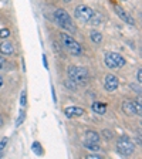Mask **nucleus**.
I'll return each mask as SVG.
<instances>
[{
  "label": "nucleus",
  "instance_id": "f257e3e1",
  "mask_svg": "<svg viewBox=\"0 0 142 159\" xmlns=\"http://www.w3.org/2000/svg\"><path fill=\"white\" fill-rule=\"evenodd\" d=\"M54 20H56V23L60 27H63L68 33H76V26H74L73 20H71L70 14L64 9H57L54 11Z\"/></svg>",
  "mask_w": 142,
  "mask_h": 159
},
{
  "label": "nucleus",
  "instance_id": "f03ea898",
  "mask_svg": "<svg viewBox=\"0 0 142 159\" xmlns=\"http://www.w3.org/2000/svg\"><path fill=\"white\" fill-rule=\"evenodd\" d=\"M68 78L73 80L76 84L84 85L88 83V70L85 67H77V66H71L68 67Z\"/></svg>",
  "mask_w": 142,
  "mask_h": 159
},
{
  "label": "nucleus",
  "instance_id": "7ed1b4c3",
  "mask_svg": "<svg viewBox=\"0 0 142 159\" xmlns=\"http://www.w3.org/2000/svg\"><path fill=\"white\" fill-rule=\"evenodd\" d=\"M61 41H63V46L68 50V53L71 54V56H76V57L77 56H81L83 48H81V46H80L78 41H77V40H74L73 37L70 36V34H67V33L61 34Z\"/></svg>",
  "mask_w": 142,
  "mask_h": 159
},
{
  "label": "nucleus",
  "instance_id": "20e7f679",
  "mask_svg": "<svg viewBox=\"0 0 142 159\" xmlns=\"http://www.w3.org/2000/svg\"><path fill=\"white\" fill-rule=\"evenodd\" d=\"M117 151L119 152V155L122 156H129L132 155L135 151V145L128 136H121L117 142Z\"/></svg>",
  "mask_w": 142,
  "mask_h": 159
},
{
  "label": "nucleus",
  "instance_id": "39448f33",
  "mask_svg": "<svg viewBox=\"0 0 142 159\" xmlns=\"http://www.w3.org/2000/svg\"><path fill=\"white\" fill-rule=\"evenodd\" d=\"M105 64L108 68H122L125 66V58L118 53H107Z\"/></svg>",
  "mask_w": 142,
  "mask_h": 159
},
{
  "label": "nucleus",
  "instance_id": "423d86ee",
  "mask_svg": "<svg viewBox=\"0 0 142 159\" xmlns=\"http://www.w3.org/2000/svg\"><path fill=\"white\" fill-rule=\"evenodd\" d=\"M94 14V10L91 7L85 6V4H81V6H77L76 10H74V16H76L77 20L80 21H84V23H88L91 17Z\"/></svg>",
  "mask_w": 142,
  "mask_h": 159
},
{
  "label": "nucleus",
  "instance_id": "0eeeda50",
  "mask_svg": "<svg viewBox=\"0 0 142 159\" xmlns=\"http://www.w3.org/2000/svg\"><path fill=\"white\" fill-rule=\"evenodd\" d=\"M118 85H119V81H118V77L117 75H114V74H108V75H105L104 87H105L107 91L112 93V91H115V89L118 88Z\"/></svg>",
  "mask_w": 142,
  "mask_h": 159
},
{
  "label": "nucleus",
  "instance_id": "6e6552de",
  "mask_svg": "<svg viewBox=\"0 0 142 159\" xmlns=\"http://www.w3.org/2000/svg\"><path fill=\"white\" fill-rule=\"evenodd\" d=\"M115 11H117V14L119 16V19L124 20L125 23L131 24V26H134V24H135V20H134V17L129 16V14L126 13V11H125V10H124L121 6H115Z\"/></svg>",
  "mask_w": 142,
  "mask_h": 159
},
{
  "label": "nucleus",
  "instance_id": "1a4fd4ad",
  "mask_svg": "<svg viewBox=\"0 0 142 159\" xmlns=\"http://www.w3.org/2000/svg\"><path fill=\"white\" fill-rule=\"evenodd\" d=\"M66 112V116L68 118H74V116H81L84 114V109L80 108V107H68V108L64 109Z\"/></svg>",
  "mask_w": 142,
  "mask_h": 159
},
{
  "label": "nucleus",
  "instance_id": "9d476101",
  "mask_svg": "<svg viewBox=\"0 0 142 159\" xmlns=\"http://www.w3.org/2000/svg\"><path fill=\"white\" fill-rule=\"evenodd\" d=\"M122 111L126 114V115H135L136 111H135V104H134V101H131V99H126V101H124Z\"/></svg>",
  "mask_w": 142,
  "mask_h": 159
},
{
  "label": "nucleus",
  "instance_id": "9b49d317",
  "mask_svg": "<svg viewBox=\"0 0 142 159\" xmlns=\"http://www.w3.org/2000/svg\"><path fill=\"white\" fill-rule=\"evenodd\" d=\"M0 53L4 56H11L14 53V46L10 41H3L0 43Z\"/></svg>",
  "mask_w": 142,
  "mask_h": 159
},
{
  "label": "nucleus",
  "instance_id": "f8f14e48",
  "mask_svg": "<svg viewBox=\"0 0 142 159\" xmlns=\"http://www.w3.org/2000/svg\"><path fill=\"white\" fill-rule=\"evenodd\" d=\"M89 37H91V40H93L95 44L103 43V34L99 33V31H97V30H93V31L89 33Z\"/></svg>",
  "mask_w": 142,
  "mask_h": 159
},
{
  "label": "nucleus",
  "instance_id": "ddd939ff",
  "mask_svg": "<svg viewBox=\"0 0 142 159\" xmlns=\"http://www.w3.org/2000/svg\"><path fill=\"white\" fill-rule=\"evenodd\" d=\"M93 111L97 112V114H105L107 105L105 104H101V102H94L93 104Z\"/></svg>",
  "mask_w": 142,
  "mask_h": 159
},
{
  "label": "nucleus",
  "instance_id": "4468645a",
  "mask_svg": "<svg viewBox=\"0 0 142 159\" xmlns=\"http://www.w3.org/2000/svg\"><path fill=\"white\" fill-rule=\"evenodd\" d=\"M84 148L88 149V151H91V152H98L99 151V146L97 142H89V141H85L84 142Z\"/></svg>",
  "mask_w": 142,
  "mask_h": 159
},
{
  "label": "nucleus",
  "instance_id": "2eb2a0df",
  "mask_svg": "<svg viewBox=\"0 0 142 159\" xmlns=\"http://www.w3.org/2000/svg\"><path fill=\"white\" fill-rule=\"evenodd\" d=\"M85 135H87V141H89V142H97V143H98V141H99V135L95 132V131H88V132H87Z\"/></svg>",
  "mask_w": 142,
  "mask_h": 159
},
{
  "label": "nucleus",
  "instance_id": "dca6fc26",
  "mask_svg": "<svg viewBox=\"0 0 142 159\" xmlns=\"http://www.w3.org/2000/svg\"><path fill=\"white\" fill-rule=\"evenodd\" d=\"M101 21H103V16L99 13H97V11H94L93 17H91V20H89L88 23L94 24V26H98V24H101Z\"/></svg>",
  "mask_w": 142,
  "mask_h": 159
},
{
  "label": "nucleus",
  "instance_id": "f3484780",
  "mask_svg": "<svg viewBox=\"0 0 142 159\" xmlns=\"http://www.w3.org/2000/svg\"><path fill=\"white\" fill-rule=\"evenodd\" d=\"M64 85H66L67 88H70V89H71V91H76V89H77V85H78V84H76V83H74V81H73V80L67 78L66 81H64Z\"/></svg>",
  "mask_w": 142,
  "mask_h": 159
},
{
  "label": "nucleus",
  "instance_id": "a211bd4d",
  "mask_svg": "<svg viewBox=\"0 0 142 159\" xmlns=\"http://www.w3.org/2000/svg\"><path fill=\"white\" fill-rule=\"evenodd\" d=\"M33 152L36 153V155H43V148H41V145H40V142H33Z\"/></svg>",
  "mask_w": 142,
  "mask_h": 159
},
{
  "label": "nucleus",
  "instance_id": "6ab92c4d",
  "mask_svg": "<svg viewBox=\"0 0 142 159\" xmlns=\"http://www.w3.org/2000/svg\"><path fill=\"white\" fill-rule=\"evenodd\" d=\"M26 104H27V93L23 91V93H21V97H20V105L24 107Z\"/></svg>",
  "mask_w": 142,
  "mask_h": 159
},
{
  "label": "nucleus",
  "instance_id": "aec40b11",
  "mask_svg": "<svg viewBox=\"0 0 142 159\" xmlns=\"http://www.w3.org/2000/svg\"><path fill=\"white\" fill-rule=\"evenodd\" d=\"M10 36V30L9 29H2L0 30V39H7Z\"/></svg>",
  "mask_w": 142,
  "mask_h": 159
},
{
  "label": "nucleus",
  "instance_id": "412c9836",
  "mask_svg": "<svg viewBox=\"0 0 142 159\" xmlns=\"http://www.w3.org/2000/svg\"><path fill=\"white\" fill-rule=\"evenodd\" d=\"M101 135H103L105 139H111V138H112V132H111L109 129H104L103 132H101Z\"/></svg>",
  "mask_w": 142,
  "mask_h": 159
},
{
  "label": "nucleus",
  "instance_id": "4be33fe9",
  "mask_svg": "<svg viewBox=\"0 0 142 159\" xmlns=\"http://www.w3.org/2000/svg\"><path fill=\"white\" fill-rule=\"evenodd\" d=\"M24 121V111H21V112H20V115H19V118H17V122H16V125L17 126H20L21 125V122H23Z\"/></svg>",
  "mask_w": 142,
  "mask_h": 159
},
{
  "label": "nucleus",
  "instance_id": "5701e85b",
  "mask_svg": "<svg viewBox=\"0 0 142 159\" xmlns=\"http://www.w3.org/2000/svg\"><path fill=\"white\" fill-rule=\"evenodd\" d=\"M7 142H9V139H7V138H3V139H2V141H0V151H2V149H4V148H6Z\"/></svg>",
  "mask_w": 142,
  "mask_h": 159
},
{
  "label": "nucleus",
  "instance_id": "b1692460",
  "mask_svg": "<svg viewBox=\"0 0 142 159\" xmlns=\"http://www.w3.org/2000/svg\"><path fill=\"white\" fill-rule=\"evenodd\" d=\"M87 158H88V159H101L103 156H101V155H94V153H91V155H88Z\"/></svg>",
  "mask_w": 142,
  "mask_h": 159
},
{
  "label": "nucleus",
  "instance_id": "393cba45",
  "mask_svg": "<svg viewBox=\"0 0 142 159\" xmlns=\"http://www.w3.org/2000/svg\"><path fill=\"white\" fill-rule=\"evenodd\" d=\"M142 81V70H138V83Z\"/></svg>",
  "mask_w": 142,
  "mask_h": 159
},
{
  "label": "nucleus",
  "instance_id": "a878e982",
  "mask_svg": "<svg viewBox=\"0 0 142 159\" xmlns=\"http://www.w3.org/2000/svg\"><path fill=\"white\" fill-rule=\"evenodd\" d=\"M43 64H44V67L47 68V58H46V56H43Z\"/></svg>",
  "mask_w": 142,
  "mask_h": 159
},
{
  "label": "nucleus",
  "instance_id": "bb28decb",
  "mask_svg": "<svg viewBox=\"0 0 142 159\" xmlns=\"http://www.w3.org/2000/svg\"><path fill=\"white\" fill-rule=\"evenodd\" d=\"M2 87H3V77L0 75V88H2Z\"/></svg>",
  "mask_w": 142,
  "mask_h": 159
},
{
  "label": "nucleus",
  "instance_id": "cd10ccee",
  "mask_svg": "<svg viewBox=\"0 0 142 159\" xmlns=\"http://www.w3.org/2000/svg\"><path fill=\"white\" fill-rule=\"evenodd\" d=\"M3 63H4V58L0 56V66H3Z\"/></svg>",
  "mask_w": 142,
  "mask_h": 159
},
{
  "label": "nucleus",
  "instance_id": "c85d7f7f",
  "mask_svg": "<svg viewBox=\"0 0 142 159\" xmlns=\"http://www.w3.org/2000/svg\"><path fill=\"white\" fill-rule=\"evenodd\" d=\"M3 124V118H2V115H0V125Z\"/></svg>",
  "mask_w": 142,
  "mask_h": 159
},
{
  "label": "nucleus",
  "instance_id": "c756f323",
  "mask_svg": "<svg viewBox=\"0 0 142 159\" xmlns=\"http://www.w3.org/2000/svg\"><path fill=\"white\" fill-rule=\"evenodd\" d=\"M64 2H71V0H64Z\"/></svg>",
  "mask_w": 142,
  "mask_h": 159
},
{
  "label": "nucleus",
  "instance_id": "7c9ffc66",
  "mask_svg": "<svg viewBox=\"0 0 142 159\" xmlns=\"http://www.w3.org/2000/svg\"><path fill=\"white\" fill-rule=\"evenodd\" d=\"M121 2H128V0H121Z\"/></svg>",
  "mask_w": 142,
  "mask_h": 159
},
{
  "label": "nucleus",
  "instance_id": "2f4dec72",
  "mask_svg": "<svg viewBox=\"0 0 142 159\" xmlns=\"http://www.w3.org/2000/svg\"><path fill=\"white\" fill-rule=\"evenodd\" d=\"M0 68H2V66H0Z\"/></svg>",
  "mask_w": 142,
  "mask_h": 159
}]
</instances>
